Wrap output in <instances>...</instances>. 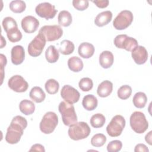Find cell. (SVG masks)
Segmentation results:
<instances>
[{
	"mask_svg": "<svg viewBox=\"0 0 152 152\" xmlns=\"http://www.w3.org/2000/svg\"><path fill=\"white\" fill-rule=\"evenodd\" d=\"M97 99L93 94H87L83 99V106L87 110L91 111L94 110L97 107Z\"/></svg>",
	"mask_w": 152,
	"mask_h": 152,
	"instance_id": "44dd1931",
	"label": "cell"
},
{
	"mask_svg": "<svg viewBox=\"0 0 152 152\" xmlns=\"http://www.w3.org/2000/svg\"><path fill=\"white\" fill-rule=\"evenodd\" d=\"M7 36L8 40L13 43L20 41L22 38V34L18 27L9 30L7 33Z\"/></svg>",
	"mask_w": 152,
	"mask_h": 152,
	"instance_id": "d6a6232c",
	"label": "cell"
},
{
	"mask_svg": "<svg viewBox=\"0 0 152 152\" xmlns=\"http://www.w3.org/2000/svg\"><path fill=\"white\" fill-rule=\"evenodd\" d=\"M151 133L152 131H150L147 134H146L145 137V140L148 143L149 145H151Z\"/></svg>",
	"mask_w": 152,
	"mask_h": 152,
	"instance_id": "7bdbcfd3",
	"label": "cell"
},
{
	"mask_svg": "<svg viewBox=\"0 0 152 152\" xmlns=\"http://www.w3.org/2000/svg\"><path fill=\"white\" fill-rule=\"evenodd\" d=\"M125 119L122 115H115L106 127L107 134L112 137L119 136L125 128Z\"/></svg>",
	"mask_w": 152,
	"mask_h": 152,
	"instance_id": "8992f818",
	"label": "cell"
},
{
	"mask_svg": "<svg viewBox=\"0 0 152 152\" xmlns=\"http://www.w3.org/2000/svg\"><path fill=\"white\" fill-rule=\"evenodd\" d=\"M68 66L71 71L78 72L83 69V62L80 58L74 56L68 60Z\"/></svg>",
	"mask_w": 152,
	"mask_h": 152,
	"instance_id": "cb8c5ba5",
	"label": "cell"
},
{
	"mask_svg": "<svg viewBox=\"0 0 152 152\" xmlns=\"http://www.w3.org/2000/svg\"><path fill=\"white\" fill-rule=\"evenodd\" d=\"M122 147V143L119 140H113L110 141L107 145V150L109 152L119 151Z\"/></svg>",
	"mask_w": 152,
	"mask_h": 152,
	"instance_id": "8d00e7d4",
	"label": "cell"
},
{
	"mask_svg": "<svg viewBox=\"0 0 152 152\" xmlns=\"http://www.w3.org/2000/svg\"><path fill=\"white\" fill-rule=\"evenodd\" d=\"M0 57H1V84L2 83L3 81V78H4V66L6 65L7 61V58L6 56L3 55V54H1L0 55Z\"/></svg>",
	"mask_w": 152,
	"mask_h": 152,
	"instance_id": "f35d334b",
	"label": "cell"
},
{
	"mask_svg": "<svg viewBox=\"0 0 152 152\" xmlns=\"http://www.w3.org/2000/svg\"><path fill=\"white\" fill-rule=\"evenodd\" d=\"M10 9L14 13H21L26 8V4L24 1L21 0L12 1L9 5Z\"/></svg>",
	"mask_w": 152,
	"mask_h": 152,
	"instance_id": "f546056e",
	"label": "cell"
},
{
	"mask_svg": "<svg viewBox=\"0 0 152 152\" xmlns=\"http://www.w3.org/2000/svg\"><path fill=\"white\" fill-rule=\"evenodd\" d=\"M8 85L12 90L17 93L24 92L28 87V83L20 75L11 77L8 81Z\"/></svg>",
	"mask_w": 152,
	"mask_h": 152,
	"instance_id": "7c38bea8",
	"label": "cell"
},
{
	"mask_svg": "<svg viewBox=\"0 0 152 152\" xmlns=\"http://www.w3.org/2000/svg\"><path fill=\"white\" fill-rule=\"evenodd\" d=\"M147 102V97L143 92H138L135 94L133 97L132 102L134 105L139 109H142L145 107Z\"/></svg>",
	"mask_w": 152,
	"mask_h": 152,
	"instance_id": "83f0119b",
	"label": "cell"
},
{
	"mask_svg": "<svg viewBox=\"0 0 152 152\" xmlns=\"http://www.w3.org/2000/svg\"><path fill=\"white\" fill-rule=\"evenodd\" d=\"M46 91L50 94H56L59 88V84L58 82L55 79H49L45 84Z\"/></svg>",
	"mask_w": 152,
	"mask_h": 152,
	"instance_id": "4dcf8cb0",
	"label": "cell"
},
{
	"mask_svg": "<svg viewBox=\"0 0 152 152\" xmlns=\"http://www.w3.org/2000/svg\"><path fill=\"white\" fill-rule=\"evenodd\" d=\"M79 88L83 91H88L91 90L93 86V83L91 78L84 77L80 80L78 83Z\"/></svg>",
	"mask_w": 152,
	"mask_h": 152,
	"instance_id": "d590c367",
	"label": "cell"
},
{
	"mask_svg": "<svg viewBox=\"0 0 152 152\" xmlns=\"http://www.w3.org/2000/svg\"><path fill=\"white\" fill-rule=\"evenodd\" d=\"M148 151H149L148 148L144 144H138L137 145H136V146L135 147V148H134L135 152H138V151L148 152Z\"/></svg>",
	"mask_w": 152,
	"mask_h": 152,
	"instance_id": "60d3db41",
	"label": "cell"
},
{
	"mask_svg": "<svg viewBox=\"0 0 152 152\" xmlns=\"http://www.w3.org/2000/svg\"><path fill=\"white\" fill-rule=\"evenodd\" d=\"M106 141V137L103 134H96L93 135L91 139V144L96 147H100L103 146Z\"/></svg>",
	"mask_w": 152,
	"mask_h": 152,
	"instance_id": "1f68e13d",
	"label": "cell"
},
{
	"mask_svg": "<svg viewBox=\"0 0 152 152\" xmlns=\"http://www.w3.org/2000/svg\"><path fill=\"white\" fill-rule=\"evenodd\" d=\"M131 56L134 62L138 65L144 64L148 59L147 50L142 46L136 47L131 52Z\"/></svg>",
	"mask_w": 152,
	"mask_h": 152,
	"instance_id": "9a60e30c",
	"label": "cell"
},
{
	"mask_svg": "<svg viewBox=\"0 0 152 152\" xmlns=\"http://www.w3.org/2000/svg\"><path fill=\"white\" fill-rule=\"evenodd\" d=\"M112 13L110 11H104L99 13L94 19V23L98 27H103L110 22Z\"/></svg>",
	"mask_w": 152,
	"mask_h": 152,
	"instance_id": "ffe728a7",
	"label": "cell"
},
{
	"mask_svg": "<svg viewBox=\"0 0 152 152\" xmlns=\"http://www.w3.org/2000/svg\"><path fill=\"white\" fill-rule=\"evenodd\" d=\"M106 121V118L102 113H96L93 115L90 120L91 125L95 128L102 127Z\"/></svg>",
	"mask_w": 152,
	"mask_h": 152,
	"instance_id": "f1b7e54d",
	"label": "cell"
},
{
	"mask_svg": "<svg viewBox=\"0 0 152 152\" xmlns=\"http://www.w3.org/2000/svg\"><path fill=\"white\" fill-rule=\"evenodd\" d=\"M58 124V118L57 115L53 112H48L42 118L40 122L39 128L40 131L45 134L52 133Z\"/></svg>",
	"mask_w": 152,
	"mask_h": 152,
	"instance_id": "5b68a950",
	"label": "cell"
},
{
	"mask_svg": "<svg viewBox=\"0 0 152 152\" xmlns=\"http://www.w3.org/2000/svg\"><path fill=\"white\" fill-rule=\"evenodd\" d=\"M35 11L39 17L49 20L54 18L58 11L54 5L46 2L38 4L36 7Z\"/></svg>",
	"mask_w": 152,
	"mask_h": 152,
	"instance_id": "8fae6325",
	"label": "cell"
},
{
	"mask_svg": "<svg viewBox=\"0 0 152 152\" xmlns=\"http://www.w3.org/2000/svg\"><path fill=\"white\" fill-rule=\"evenodd\" d=\"M134 19L133 14L129 10L121 11L113 21V26L116 29L122 30L126 28L131 25Z\"/></svg>",
	"mask_w": 152,
	"mask_h": 152,
	"instance_id": "52a82bcc",
	"label": "cell"
},
{
	"mask_svg": "<svg viewBox=\"0 0 152 152\" xmlns=\"http://www.w3.org/2000/svg\"><path fill=\"white\" fill-rule=\"evenodd\" d=\"M59 57V52L53 45H50L45 52V58L49 63H55L57 62Z\"/></svg>",
	"mask_w": 152,
	"mask_h": 152,
	"instance_id": "d4e9b609",
	"label": "cell"
},
{
	"mask_svg": "<svg viewBox=\"0 0 152 152\" xmlns=\"http://www.w3.org/2000/svg\"><path fill=\"white\" fill-rule=\"evenodd\" d=\"M92 2L100 8H104L107 7L109 3V1L108 0H96L92 1Z\"/></svg>",
	"mask_w": 152,
	"mask_h": 152,
	"instance_id": "ab89813d",
	"label": "cell"
},
{
	"mask_svg": "<svg viewBox=\"0 0 152 152\" xmlns=\"http://www.w3.org/2000/svg\"><path fill=\"white\" fill-rule=\"evenodd\" d=\"M42 151V152H45V150L44 147L40 144H35L33 145L31 147V148L29 150V151Z\"/></svg>",
	"mask_w": 152,
	"mask_h": 152,
	"instance_id": "b9f144b4",
	"label": "cell"
},
{
	"mask_svg": "<svg viewBox=\"0 0 152 152\" xmlns=\"http://www.w3.org/2000/svg\"><path fill=\"white\" fill-rule=\"evenodd\" d=\"M131 128L138 134L144 133L148 127V123L144 114L140 111L133 112L129 118Z\"/></svg>",
	"mask_w": 152,
	"mask_h": 152,
	"instance_id": "277c9868",
	"label": "cell"
},
{
	"mask_svg": "<svg viewBox=\"0 0 152 152\" xmlns=\"http://www.w3.org/2000/svg\"><path fill=\"white\" fill-rule=\"evenodd\" d=\"M39 33L42 34L46 41L52 42L58 40L62 36L63 30L58 25H46L40 28Z\"/></svg>",
	"mask_w": 152,
	"mask_h": 152,
	"instance_id": "9c48e42d",
	"label": "cell"
},
{
	"mask_svg": "<svg viewBox=\"0 0 152 152\" xmlns=\"http://www.w3.org/2000/svg\"><path fill=\"white\" fill-rule=\"evenodd\" d=\"M6 45V41L4 39V37L1 35V48H3L4 46Z\"/></svg>",
	"mask_w": 152,
	"mask_h": 152,
	"instance_id": "ee69618b",
	"label": "cell"
},
{
	"mask_svg": "<svg viewBox=\"0 0 152 152\" xmlns=\"http://www.w3.org/2000/svg\"><path fill=\"white\" fill-rule=\"evenodd\" d=\"M58 23L60 26L64 27H68L71 25L72 18L71 13L66 10L60 11L58 17Z\"/></svg>",
	"mask_w": 152,
	"mask_h": 152,
	"instance_id": "484cf974",
	"label": "cell"
},
{
	"mask_svg": "<svg viewBox=\"0 0 152 152\" xmlns=\"http://www.w3.org/2000/svg\"><path fill=\"white\" fill-rule=\"evenodd\" d=\"M30 97L36 103L42 102L46 97V94L43 90L38 86L33 87L29 93Z\"/></svg>",
	"mask_w": 152,
	"mask_h": 152,
	"instance_id": "7402d4cb",
	"label": "cell"
},
{
	"mask_svg": "<svg viewBox=\"0 0 152 152\" xmlns=\"http://www.w3.org/2000/svg\"><path fill=\"white\" fill-rule=\"evenodd\" d=\"M2 24L3 28L6 33H7L9 30L12 28L18 27L16 21L11 17H7L4 18L2 20Z\"/></svg>",
	"mask_w": 152,
	"mask_h": 152,
	"instance_id": "e575fe53",
	"label": "cell"
},
{
	"mask_svg": "<svg viewBox=\"0 0 152 152\" xmlns=\"http://www.w3.org/2000/svg\"><path fill=\"white\" fill-rule=\"evenodd\" d=\"M58 109L65 125L70 126L77 122V116L72 104L62 101L59 103Z\"/></svg>",
	"mask_w": 152,
	"mask_h": 152,
	"instance_id": "3957f363",
	"label": "cell"
},
{
	"mask_svg": "<svg viewBox=\"0 0 152 152\" xmlns=\"http://www.w3.org/2000/svg\"><path fill=\"white\" fill-rule=\"evenodd\" d=\"M90 131V128L86 122H77L69 126L68 133L71 139L78 141L87 138Z\"/></svg>",
	"mask_w": 152,
	"mask_h": 152,
	"instance_id": "7a4b0ae2",
	"label": "cell"
},
{
	"mask_svg": "<svg viewBox=\"0 0 152 152\" xmlns=\"http://www.w3.org/2000/svg\"><path fill=\"white\" fill-rule=\"evenodd\" d=\"M25 58V52L24 48L21 45L14 46L11 51V59L13 64L15 65L23 63Z\"/></svg>",
	"mask_w": 152,
	"mask_h": 152,
	"instance_id": "2e32d148",
	"label": "cell"
},
{
	"mask_svg": "<svg viewBox=\"0 0 152 152\" xmlns=\"http://www.w3.org/2000/svg\"><path fill=\"white\" fill-rule=\"evenodd\" d=\"M114 45L119 49H124L126 51L132 52L136 47L138 46L137 40L129 37L126 34H119L114 39Z\"/></svg>",
	"mask_w": 152,
	"mask_h": 152,
	"instance_id": "ba28073f",
	"label": "cell"
},
{
	"mask_svg": "<svg viewBox=\"0 0 152 152\" xmlns=\"http://www.w3.org/2000/svg\"><path fill=\"white\" fill-rule=\"evenodd\" d=\"M99 64L100 66L107 69L112 66L114 61V57L113 53L109 50H104L102 52L99 56Z\"/></svg>",
	"mask_w": 152,
	"mask_h": 152,
	"instance_id": "ac0fdd59",
	"label": "cell"
},
{
	"mask_svg": "<svg viewBox=\"0 0 152 152\" xmlns=\"http://www.w3.org/2000/svg\"><path fill=\"white\" fill-rule=\"evenodd\" d=\"M72 5L76 10L84 11L88 7L89 2L87 0H73Z\"/></svg>",
	"mask_w": 152,
	"mask_h": 152,
	"instance_id": "74e56055",
	"label": "cell"
},
{
	"mask_svg": "<svg viewBox=\"0 0 152 152\" xmlns=\"http://www.w3.org/2000/svg\"><path fill=\"white\" fill-rule=\"evenodd\" d=\"M61 96L65 102L74 104L79 100L80 94L77 89L71 86L65 85L61 90Z\"/></svg>",
	"mask_w": 152,
	"mask_h": 152,
	"instance_id": "4fadbf2b",
	"label": "cell"
},
{
	"mask_svg": "<svg viewBox=\"0 0 152 152\" xmlns=\"http://www.w3.org/2000/svg\"><path fill=\"white\" fill-rule=\"evenodd\" d=\"M27 126V121L24 117L18 115L14 117L7 128L6 141L11 144L18 143L23 134V130Z\"/></svg>",
	"mask_w": 152,
	"mask_h": 152,
	"instance_id": "6da1fadb",
	"label": "cell"
},
{
	"mask_svg": "<svg viewBox=\"0 0 152 152\" xmlns=\"http://www.w3.org/2000/svg\"><path fill=\"white\" fill-rule=\"evenodd\" d=\"M21 27L27 33H33L35 32L39 26V20L32 15H27L21 20Z\"/></svg>",
	"mask_w": 152,
	"mask_h": 152,
	"instance_id": "5bb4252c",
	"label": "cell"
},
{
	"mask_svg": "<svg viewBox=\"0 0 152 152\" xmlns=\"http://www.w3.org/2000/svg\"><path fill=\"white\" fill-rule=\"evenodd\" d=\"M46 39L44 36L39 33L28 44V53L33 57H37L41 55L46 45Z\"/></svg>",
	"mask_w": 152,
	"mask_h": 152,
	"instance_id": "30bf717a",
	"label": "cell"
},
{
	"mask_svg": "<svg viewBox=\"0 0 152 152\" xmlns=\"http://www.w3.org/2000/svg\"><path fill=\"white\" fill-rule=\"evenodd\" d=\"M19 109L21 113L26 115H30L33 113L35 110V105L31 100L24 99L20 102Z\"/></svg>",
	"mask_w": 152,
	"mask_h": 152,
	"instance_id": "603a6c76",
	"label": "cell"
},
{
	"mask_svg": "<svg viewBox=\"0 0 152 152\" xmlns=\"http://www.w3.org/2000/svg\"><path fill=\"white\" fill-rule=\"evenodd\" d=\"M94 50V47L92 44L88 42H83L79 45L78 52L83 58L88 59L93 55Z\"/></svg>",
	"mask_w": 152,
	"mask_h": 152,
	"instance_id": "e0dca14e",
	"label": "cell"
},
{
	"mask_svg": "<svg viewBox=\"0 0 152 152\" xmlns=\"http://www.w3.org/2000/svg\"><path fill=\"white\" fill-rule=\"evenodd\" d=\"M132 93V88L128 85L122 86L118 90L117 94L119 99L126 100L128 99Z\"/></svg>",
	"mask_w": 152,
	"mask_h": 152,
	"instance_id": "836d02e7",
	"label": "cell"
},
{
	"mask_svg": "<svg viewBox=\"0 0 152 152\" xmlns=\"http://www.w3.org/2000/svg\"><path fill=\"white\" fill-rule=\"evenodd\" d=\"M113 90V84L109 80L102 81L98 86L97 93L101 97H106L109 96Z\"/></svg>",
	"mask_w": 152,
	"mask_h": 152,
	"instance_id": "d6986e66",
	"label": "cell"
},
{
	"mask_svg": "<svg viewBox=\"0 0 152 152\" xmlns=\"http://www.w3.org/2000/svg\"><path fill=\"white\" fill-rule=\"evenodd\" d=\"M75 49L74 43L69 40H64L59 44V51L64 55H68L71 54Z\"/></svg>",
	"mask_w": 152,
	"mask_h": 152,
	"instance_id": "4316f807",
	"label": "cell"
}]
</instances>
